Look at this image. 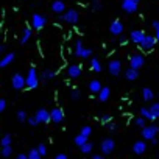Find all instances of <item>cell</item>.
Segmentation results:
<instances>
[{"instance_id": "cell-1", "label": "cell", "mask_w": 159, "mask_h": 159, "mask_svg": "<svg viewBox=\"0 0 159 159\" xmlns=\"http://www.w3.org/2000/svg\"><path fill=\"white\" fill-rule=\"evenodd\" d=\"M25 80H27V87L28 89H36L37 86H39L41 78H39V75H37V72H36V67L28 69V73H27Z\"/></svg>"}, {"instance_id": "cell-2", "label": "cell", "mask_w": 159, "mask_h": 159, "mask_svg": "<svg viewBox=\"0 0 159 159\" xmlns=\"http://www.w3.org/2000/svg\"><path fill=\"white\" fill-rule=\"evenodd\" d=\"M58 19L59 21H62V22H67V24H77L78 21H80V14H78V11L77 9H67L64 14H58Z\"/></svg>"}, {"instance_id": "cell-3", "label": "cell", "mask_w": 159, "mask_h": 159, "mask_svg": "<svg viewBox=\"0 0 159 159\" xmlns=\"http://www.w3.org/2000/svg\"><path fill=\"white\" fill-rule=\"evenodd\" d=\"M157 133H159V126H157V125L144 126L142 131H140V134H142V139H144V140H153V139H156Z\"/></svg>"}, {"instance_id": "cell-4", "label": "cell", "mask_w": 159, "mask_h": 159, "mask_svg": "<svg viewBox=\"0 0 159 159\" xmlns=\"http://www.w3.org/2000/svg\"><path fill=\"white\" fill-rule=\"evenodd\" d=\"M116 150V140L114 139H111V137H106V139H103L101 140V144H100V151L101 154H111L112 151Z\"/></svg>"}, {"instance_id": "cell-5", "label": "cell", "mask_w": 159, "mask_h": 159, "mask_svg": "<svg viewBox=\"0 0 159 159\" xmlns=\"http://www.w3.org/2000/svg\"><path fill=\"white\" fill-rule=\"evenodd\" d=\"M144 64H145V56L142 53H133L129 56V67L140 70L144 67Z\"/></svg>"}, {"instance_id": "cell-6", "label": "cell", "mask_w": 159, "mask_h": 159, "mask_svg": "<svg viewBox=\"0 0 159 159\" xmlns=\"http://www.w3.org/2000/svg\"><path fill=\"white\" fill-rule=\"evenodd\" d=\"M157 41H156V36H151V34H147L145 39L142 41V44H140L139 47L142 49V52H151L154 47H156Z\"/></svg>"}, {"instance_id": "cell-7", "label": "cell", "mask_w": 159, "mask_h": 159, "mask_svg": "<svg viewBox=\"0 0 159 159\" xmlns=\"http://www.w3.org/2000/svg\"><path fill=\"white\" fill-rule=\"evenodd\" d=\"M11 86L16 89V91H21L24 87H27V80L24 75L21 73H14L13 75V78H11Z\"/></svg>"}, {"instance_id": "cell-8", "label": "cell", "mask_w": 159, "mask_h": 159, "mask_svg": "<svg viewBox=\"0 0 159 159\" xmlns=\"http://www.w3.org/2000/svg\"><path fill=\"white\" fill-rule=\"evenodd\" d=\"M47 24V17L42 16V14H33L31 16V27L34 28V30H41V28H44Z\"/></svg>"}, {"instance_id": "cell-9", "label": "cell", "mask_w": 159, "mask_h": 159, "mask_svg": "<svg viewBox=\"0 0 159 159\" xmlns=\"http://www.w3.org/2000/svg\"><path fill=\"white\" fill-rule=\"evenodd\" d=\"M108 70L112 77H119L122 73V61L120 59H111L108 62Z\"/></svg>"}, {"instance_id": "cell-10", "label": "cell", "mask_w": 159, "mask_h": 159, "mask_svg": "<svg viewBox=\"0 0 159 159\" xmlns=\"http://www.w3.org/2000/svg\"><path fill=\"white\" fill-rule=\"evenodd\" d=\"M137 8H139V3L136 0H122V9H123L125 13L133 14V13L137 11Z\"/></svg>"}, {"instance_id": "cell-11", "label": "cell", "mask_w": 159, "mask_h": 159, "mask_svg": "<svg viewBox=\"0 0 159 159\" xmlns=\"http://www.w3.org/2000/svg\"><path fill=\"white\" fill-rule=\"evenodd\" d=\"M34 117L37 119V122H39V123H49V122H52L50 112L47 111V109H44V108L37 109V111H36V114H34Z\"/></svg>"}, {"instance_id": "cell-12", "label": "cell", "mask_w": 159, "mask_h": 159, "mask_svg": "<svg viewBox=\"0 0 159 159\" xmlns=\"http://www.w3.org/2000/svg\"><path fill=\"white\" fill-rule=\"evenodd\" d=\"M145 33L142 31V30H133L129 33V39H131V42L133 44H136V45H140L142 44V41L145 39Z\"/></svg>"}, {"instance_id": "cell-13", "label": "cell", "mask_w": 159, "mask_h": 159, "mask_svg": "<svg viewBox=\"0 0 159 159\" xmlns=\"http://www.w3.org/2000/svg\"><path fill=\"white\" fill-rule=\"evenodd\" d=\"M50 117L53 123H61V122H64V111L61 108H53L50 111Z\"/></svg>"}, {"instance_id": "cell-14", "label": "cell", "mask_w": 159, "mask_h": 159, "mask_svg": "<svg viewBox=\"0 0 159 159\" xmlns=\"http://www.w3.org/2000/svg\"><path fill=\"white\" fill-rule=\"evenodd\" d=\"M147 151V142L144 139H140V140H136V142L133 144V153L134 154H144Z\"/></svg>"}, {"instance_id": "cell-15", "label": "cell", "mask_w": 159, "mask_h": 159, "mask_svg": "<svg viewBox=\"0 0 159 159\" xmlns=\"http://www.w3.org/2000/svg\"><path fill=\"white\" fill-rule=\"evenodd\" d=\"M109 33H111V34H114V36L123 34V24H122L120 21L111 22V25H109Z\"/></svg>"}, {"instance_id": "cell-16", "label": "cell", "mask_w": 159, "mask_h": 159, "mask_svg": "<svg viewBox=\"0 0 159 159\" xmlns=\"http://www.w3.org/2000/svg\"><path fill=\"white\" fill-rule=\"evenodd\" d=\"M81 73H83V70H81V65H78V64H72V65H69L67 67V75H69V78H78V77H81Z\"/></svg>"}, {"instance_id": "cell-17", "label": "cell", "mask_w": 159, "mask_h": 159, "mask_svg": "<svg viewBox=\"0 0 159 159\" xmlns=\"http://www.w3.org/2000/svg\"><path fill=\"white\" fill-rule=\"evenodd\" d=\"M52 11L56 13V14H64L67 9H65V3L62 2V0H55V2L52 3Z\"/></svg>"}, {"instance_id": "cell-18", "label": "cell", "mask_w": 159, "mask_h": 159, "mask_svg": "<svg viewBox=\"0 0 159 159\" xmlns=\"http://www.w3.org/2000/svg\"><path fill=\"white\" fill-rule=\"evenodd\" d=\"M125 78L128 81H136L139 78V70L137 69H133V67H128L125 70Z\"/></svg>"}, {"instance_id": "cell-19", "label": "cell", "mask_w": 159, "mask_h": 159, "mask_svg": "<svg viewBox=\"0 0 159 159\" xmlns=\"http://www.w3.org/2000/svg\"><path fill=\"white\" fill-rule=\"evenodd\" d=\"M97 95H98V100H100V101H108L109 97H111V89H109L108 86H103L101 91L97 94Z\"/></svg>"}, {"instance_id": "cell-20", "label": "cell", "mask_w": 159, "mask_h": 159, "mask_svg": "<svg viewBox=\"0 0 159 159\" xmlns=\"http://www.w3.org/2000/svg\"><path fill=\"white\" fill-rule=\"evenodd\" d=\"M14 58H16V55L14 53H8V55H5L2 59H0V69H3V67H6V65H9L13 61H14Z\"/></svg>"}, {"instance_id": "cell-21", "label": "cell", "mask_w": 159, "mask_h": 159, "mask_svg": "<svg viewBox=\"0 0 159 159\" xmlns=\"http://www.w3.org/2000/svg\"><path fill=\"white\" fill-rule=\"evenodd\" d=\"M101 83H100V80H91L89 81V91L92 92V94H98L100 91H101Z\"/></svg>"}, {"instance_id": "cell-22", "label": "cell", "mask_w": 159, "mask_h": 159, "mask_svg": "<svg viewBox=\"0 0 159 159\" xmlns=\"http://www.w3.org/2000/svg\"><path fill=\"white\" fill-rule=\"evenodd\" d=\"M31 34H33L31 27H25V28H24V33H22V37H21V44H22V45H24V44H27V42H28V39L31 37Z\"/></svg>"}, {"instance_id": "cell-23", "label": "cell", "mask_w": 159, "mask_h": 159, "mask_svg": "<svg viewBox=\"0 0 159 159\" xmlns=\"http://www.w3.org/2000/svg\"><path fill=\"white\" fill-rule=\"evenodd\" d=\"M55 70H50V69H47V70H44L42 73H41V81L42 83H47V81H49V80H52V78H55Z\"/></svg>"}, {"instance_id": "cell-24", "label": "cell", "mask_w": 159, "mask_h": 159, "mask_svg": "<svg viewBox=\"0 0 159 159\" xmlns=\"http://www.w3.org/2000/svg\"><path fill=\"white\" fill-rule=\"evenodd\" d=\"M86 142H89V137L87 136H84V134H78V136H75V139H73V144L77 145V147H83Z\"/></svg>"}, {"instance_id": "cell-25", "label": "cell", "mask_w": 159, "mask_h": 159, "mask_svg": "<svg viewBox=\"0 0 159 159\" xmlns=\"http://www.w3.org/2000/svg\"><path fill=\"white\" fill-rule=\"evenodd\" d=\"M142 98H144V101H153L154 92L150 89V87H144V89H142Z\"/></svg>"}, {"instance_id": "cell-26", "label": "cell", "mask_w": 159, "mask_h": 159, "mask_svg": "<svg viewBox=\"0 0 159 159\" xmlns=\"http://www.w3.org/2000/svg\"><path fill=\"white\" fill-rule=\"evenodd\" d=\"M86 50L83 47V42H81V39H78V41H75V50H73V55L75 56H78V58H81L83 56V52Z\"/></svg>"}, {"instance_id": "cell-27", "label": "cell", "mask_w": 159, "mask_h": 159, "mask_svg": "<svg viewBox=\"0 0 159 159\" xmlns=\"http://www.w3.org/2000/svg\"><path fill=\"white\" fill-rule=\"evenodd\" d=\"M148 109H150V112H151L153 120L159 119V101H157V103H151V105L148 106Z\"/></svg>"}, {"instance_id": "cell-28", "label": "cell", "mask_w": 159, "mask_h": 159, "mask_svg": "<svg viewBox=\"0 0 159 159\" xmlns=\"http://www.w3.org/2000/svg\"><path fill=\"white\" fill-rule=\"evenodd\" d=\"M91 67H92L94 72H101V70H103L101 62H100L97 58H92V59H91Z\"/></svg>"}, {"instance_id": "cell-29", "label": "cell", "mask_w": 159, "mask_h": 159, "mask_svg": "<svg viewBox=\"0 0 159 159\" xmlns=\"http://www.w3.org/2000/svg\"><path fill=\"white\" fill-rule=\"evenodd\" d=\"M92 150H94V144H92V142H86L83 147H80V151H81L83 154H89Z\"/></svg>"}, {"instance_id": "cell-30", "label": "cell", "mask_w": 159, "mask_h": 159, "mask_svg": "<svg viewBox=\"0 0 159 159\" xmlns=\"http://www.w3.org/2000/svg\"><path fill=\"white\" fill-rule=\"evenodd\" d=\"M13 142V136L11 134H5L2 137V140H0V144H2V147H8V145H11Z\"/></svg>"}, {"instance_id": "cell-31", "label": "cell", "mask_w": 159, "mask_h": 159, "mask_svg": "<svg viewBox=\"0 0 159 159\" xmlns=\"http://www.w3.org/2000/svg\"><path fill=\"white\" fill-rule=\"evenodd\" d=\"M41 153L37 151V148H31L30 151H28V159H41Z\"/></svg>"}, {"instance_id": "cell-32", "label": "cell", "mask_w": 159, "mask_h": 159, "mask_svg": "<svg viewBox=\"0 0 159 159\" xmlns=\"http://www.w3.org/2000/svg\"><path fill=\"white\" fill-rule=\"evenodd\" d=\"M140 117H144V119H150V120H153V117H151V112H150V109L148 108H140Z\"/></svg>"}, {"instance_id": "cell-33", "label": "cell", "mask_w": 159, "mask_h": 159, "mask_svg": "<svg viewBox=\"0 0 159 159\" xmlns=\"http://www.w3.org/2000/svg\"><path fill=\"white\" fill-rule=\"evenodd\" d=\"M0 153H2V156H3V157H9V156L13 154V147H11V145H8V147H2V151H0Z\"/></svg>"}, {"instance_id": "cell-34", "label": "cell", "mask_w": 159, "mask_h": 159, "mask_svg": "<svg viewBox=\"0 0 159 159\" xmlns=\"http://www.w3.org/2000/svg\"><path fill=\"white\" fill-rule=\"evenodd\" d=\"M100 9H103L101 0H92V11H100Z\"/></svg>"}, {"instance_id": "cell-35", "label": "cell", "mask_w": 159, "mask_h": 159, "mask_svg": "<svg viewBox=\"0 0 159 159\" xmlns=\"http://www.w3.org/2000/svg\"><path fill=\"white\" fill-rule=\"evenodd\" d=\"M100 122H101V123H105V125H108V123H111V122H112V116L111 114H103L100 117Z\"/></svg>"}, {"instance_id": "cell-36", "label": "cell", "mask_w": 159, "mask_h": 159, "mask_svg": "<svg viewBox=\"0 0 159 159\" xmlns=\"http://www.w3.org/2000/svg\"><path fill=\"white\" fill-rule=\"evenodd\" d=\"M70 97H72V100H80L81 98V91L80 89H73L70 92Z\"/></svg>"}, {"instance_id": "cell-37", "label": "cell", "mask_w": 159, "mask_h": 159, "mask_svg": "<svg viewBox=\"0 0 159 159\" xmlns=\"http://www.w3.org/2000/svg\"><path fill=\"white\" fill-rule=\"evenodd\" d=\"M80 133H81V134H84V136H87V137H89V136L92 134V126H89V125H86V126H83V128H81V131H80Z\"/></svg>"}, {"instance_id": "cell-38", "label": "cell", "mask_w": 159, "mask_h": 159, "mask_svg": "<svg viewBox=\"0 0 159 159\" xmlns=\"http://www.w3.org/2000/svg\"><path fill=\"white\" fill-rule=\"evenodd\" d=\"M27 119H28V116L25 111H17V120L19 122H27Z\"/></svg>"}, {"instance_id": "cell-39", "label": "cell", "mask_w": 159, "mask_h": 159, "mask_svg": "<svg viewBox=\"0 0 159 159\" xmlns=\"http://www.w3.org/2000/svg\"><path fill=\"white\" fill-rule=\"evenodd\" d=\"M36 148H37V151L41 153V156H47V147H45V144H39Z\"/></svg>"}, {"instance_id": "cell-40", "label": "cell", "mask_w": 159, "mask_h": 159, "mask_svg": "<svg viewBox=\"0 0 159 159\" xmlns=\"http://www.w3.org/2000/svg\"><path fill=\"white\" fill-rule=\"evenodd\" d=\"M145 120H147V119H144V117H137V119L134 120V123H136V126H139V128H144V126H145Z\"/></svg>"}, {"instance_id": "cell-41", "label": "cell", "mask_w": 159, "mask_h": 159, "mask_svg": "<svg viewBox=\"0 0 159 159\" xmlns=\"http://www.w3.org/2000/svg\"><path fill=\"white\" fill-rule=\"evenodd\" d=\"M106 129L109 131L111 134H114L116 131H117V125H116V123H112V122H111V123H108V125H106Z\"/></svg>"}, {"instance_id": "cell-42", "label": "cell", "mask_w": 159, "mask_h": 159, "mask_svg": "<svg viewBox=\"0 0 159 159\" xmlns=\"http://www.w3.org/2000/svg\"><path fill=\"white\" fill-rule=\"evenodd\" d=\"M27 122H28V123H30L31 126H36L37 123H39V122H37V119H36L34 116H33V117H28V119H27Z\"/></svg>"}, {"instance_id": "cell-43", "label": "cell", "mask_w": 159, "mask_h": 159, "mask_svg": "<svg viewBox=\"0 0 159 159\" xmlns=\"http://www.w3.org/2000/svg\"><path fill=\"white\" fill-rule=\"evenodd\" d=\"M6 109V100L5 98H0V112H3Z\"/></svg>"}, {"instance_id": "cell-44", "label": "cell", "mask_w": 159, "mask_h": 159, "mask_svg": "<svg viewBox=\"0 0 159 159\" xmlns=\"http://www.w3.org/2000/svg\"><path fill=\"white\" fill-rule=\"evenodd\" d=\"M119 44H120V45H125V44H126V36H125V34H120V36H119Z\"/></svg>"}, {"instance_id": "cell-45", "label": "cell", "mask_w": 159, "mask_h": 159, "mask_svg": "<svg viewBox=\"0 0 159 159\" xmlns=\"http://www.w3.org/2000/svg\"><path fill=\"white\" fill-rule=\"evenodd\" d=\"M55 159H69V157H67V154L61 153V154H56V157H55Z\"/></svg>"}, {"instance_id": "cell-46", "label": "cell", "mask_w": 159, "mask_h": 159, "mask_svg": "<svg viewBox=\"0 0 159 159\" xmlns=\"http://www.w3.org/2000/svg\"><path fill=\"white\" fill-rule=\"evenodd\" d=\"M92 159H105V154H92Z\"/></svg>"}, {"instance_id": "cell-47", "label": "cell", "mask_w": 159, "mask_h": 159, "mask_svg": "<svg viewBox=\"0 0 159 159\" xmlns=\"http://www.w3.org/2000/svg\"><path fill=\"white\" fill-rule=\"evenodd\" d=\"M16 159H28V154H24V153L22 154H17Z\"/></svg>"}, {"instance_id": "cell-48", "label": "cell", "mask_w": 159, "mask_h": 159, "mask_svg": "<svg viewBox=\"0 0 159 159\" xmlns=\"http://www.w3.org/2000/svg\"><path fill=\"white\" fill-rule=\"evenodd\" d=\"M151 27H153L154 30H156V28L159 27V21H153V22H151Z\"/></svg>"}, {"instance_id": "cell-49", "label": "cell", "mask_w": 159, "mask_h": 159, "mask_svg": "<svg viewBox=\"0 0 159 159\" xmlns=\"http://www.w3.org/2000/svg\"><path fill=\"white\" fill-rule=\"evenodd\" d=\"M5 49H6V45H5V44H0V53H3Z\"/></svg>"}, {"instance_id": "cell-50", "label": "cell", "mask_w": 159, "mask_h": 159, "mask_svg": "<svg viewBox=\"0 0 159 159\" xmlns=\"http://www.w3.org/2000/svg\"><path fill=\"white\" fill-rule=\"evenodd\" d=\"M156 41H157V44H159V27L156 28Z\"/></svg>"}, {"instance_id": "cell-51", "label": "cell", "mask_w": 159, "mask_h": 159, "mask_svg": "<svg viewBox=\"0 0 159 159\" xmlns=\"http://www.w3.org/2000/svg\"><path fill=\"white\" fill-rule=\"evenodd\" d=\"M151 145H157V139H153L151 140Z\"/></svg>"}, {"instance_id": "cell-52", "label": "cell", "mask_w": 159, "mask_h": 159, "mask_svg": "<svg viewBox=\"0 0 159 159\" xmlns=\"http://www.w3.org/2000/svg\"><path fill=\"white\" fill-rule=\"evenodd\" d=\"M136 2H137V3H140V0H136Z\"/></svg>"}, {"instance_id": "cell-53", "label": "cell", "mask_w": 159, "mask_h": 159, "mask_svg": "<svg viewBox=\"0 0 159 159\" xmlns=\"http://www.w3.org/2000/svg\"><path fill=\"white\" fill-rule=\"evenodd\" d=\"M157 95H159V92H157Z\"/></svg>"}]
</instances>
